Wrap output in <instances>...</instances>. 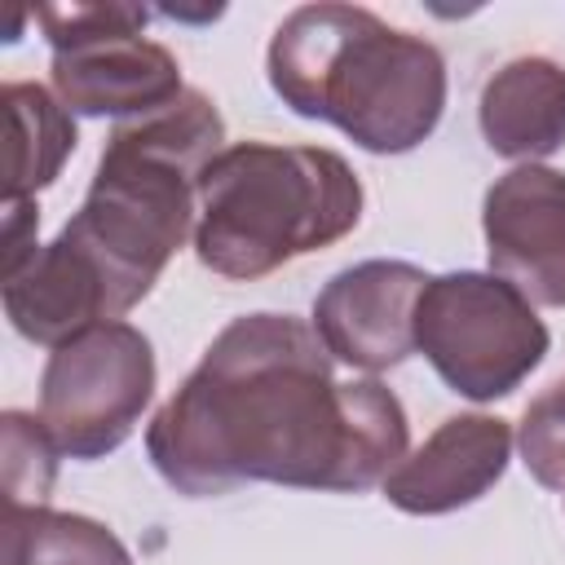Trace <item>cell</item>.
<instances>
[{"mask_svg":"<svg viewBox=\"0 0 565 565\" xmlns=\"http://www.w3.org/2000/svg\"><path fill=\"white\" fill-rule=\"evenodd\" d=\"M318 331L291 313L234 318L154 411V472L212 499L247 481L358 494L406 459L411 424L380 380H335Z\"/></svg>","mask_w":565,"mask_h":565,"instance_id":"6da1fadb","label":"cell"},{"mask_svg":"<svg viewBox=\"0 0 565 565\" xmlns=\"http://www.w3.org/2000/svg\"><path fill=\"white\" fill-rule=\"evenodd\" d=\"M225 119L207 93L185 88L163 110L115 124L93 185L62 234L97 265L115 318L150 296L163 265L194 238L199 177L225 150Z\"/></svg>","mask_w":565,"mask_h":565,"instance_id":"7a4b0ae2","label":"cell"},{"mask_svg":"<svg viewBox=\"0 0 565 565\" xmlns=\"http://www.w3.org/2000/svg\"><path fill=\"white\" fill-rule=\"evenodd\" d=\"M269 88L300 119L335 124L366 154H406L446 110V62L424 35L358 4H300L269 40Z\"/></svg>","mask_w":565,"mask_h":565,"instance_id":"3957f363","label":"cell"},{"mask_svg":"<svg viewBox=\"0 0 565 565\" xmlns=\"http://www.w3.org/2000/svg\"><path fill=\"white\" fill-rule=\"evenodd\" d=\"M362 221V181L327 146L234 141L199 177L194 256L203 269L252 282L322 252Z\"/></svg>","mask_w":565,"mask_h":565,"instance_id":"277c9868","label":"cell"},{"mask_svg":"<svg viewBox=\"0 0 565 565\" xmlns=\"http://www.w3.org/2000/svg\"><path fill=\"white\" fill-rule=\"evenodd\" d=\"M547 344L552 335L534 305L481 269L428 278L415 305V353L468 402H494L521 388L547 358Z\"/></svg>","mask_w":565,"mask_h":565,"instance_id":"5b68a950","label":"cell"},{"mask_svg":"<svg viewBox=\"0 0 565 565\" xmlns=\"http://www.w3.org/2000/svg\"><path fill=\"white\" fill-rule=\"evenodd\" d=\"M53 49V93L71 115L141 119L185 93L177 57L146 40L150 9L141 4H40Z\"/></svg>","mask_w":565,"mask_h":565,"instance_id":"8992f818","label":"cell"},{"mask_svg":"<svg viewBox=\"0 0 565 565\" xmlns=\"http://www.w3.org/2000/svg\"><path fill=\"white\" fill-rule=\"evenodd\" d=\"M154 349L132 322H102L49 353L40 419L62 455L102 459L119 450L154 397Z\"/></svg>","mask_w":565,"mask_h":565,"instance_id":"52a82bcc","label":"cell"},{"mask_svg":"<svg viewBox=\"0 0 565 565\" xmlns=\"http://www.w3.org/2000/svg\"><path fill=\"white\" fill-rule=\"evenodd\" d=\"M490 274L512 282L530 305L565 309V172L516 163L481 203Z\"/></svg>","mask_w":565,"mask_h":565,"instance_id":"ba28073f","label":"cell"},{"mask_svg":"<svg viewBox=\"0 0 565 565\" xmlns=\"http://www.w3.org/2000/svg\"><path fill=\"white\" fill-rule=\"evenodd\" d=\"M428 274L411 260H362L340 269L313 300V331L353 371H388L415 353V305Z\"/></svg>","mask_w":565,"mask_h":565,"instance_id":"9c48e42d","label":"cell"},{"mask_svg":"<svg viewBox=\"0 0 565 565\" xmlns=\"http://www.w3.org/2000/svg\"><path fill=\"white\" fill-rule=\"evenodd\" d=\"M512 459V428L499 415H450L388 477L384 499L411 516H446L477 503Z\"/></svg>","mask_w":565,"mask_h":565,"instance_id":"30bf717a","label":"cell"},{"mask_svg":"<svg viewBox=\"0 0 565 565\" xmlns=\"http://www.w3.org/2000/svg\"><path fill=\"white\" fill-rule=\"evenodd\" d=\"M481 137L494 154L534 163L565 146V66L552 57H512L481 88Z\"/></svg>","mask_w":565,"mask_h":565,"instance_id":"8fae6325","label":"cell"},{"mask_svg":"<svg viewBox=\"0 0 565 565\" xmlns=\"http://www.w3.org/2000/svg\"><path fill=\"white\" fill-rule=\"evenodd\" d=\"M4 115H9V181L4 203L35 199V190L53 185L62 163L75 150V119L44 84L9 79L4 84Z\"/></svg>","mask_w":565,"mask_h":565,"instance_id":"7c38bea8","label":"cell"},{"mask_svg":"<svg viewBox=\"0 0 565 565\" xmlns=\"http://www.w3.org/2000/svg\"><path fill=\"white\" fill-rule=\"evenodd\" d=\"M4 565H132L115 530L79 512L4 508Z\"/></svg>","mask_w":565,"mask_h":565,"instance_id":"4fadbf2b","label":"cell"},{"mask_svg":"<svg viewBox=\"0 0 565 565\" xmlns=\"http://www.w3.org/2000/svg\"><path fill=\"white\" fill-rule=\"evenodd\" d=\"M4 508H40L57 477V441L40 415L4 411Z\"/></svg>","mask_w":565,"mask_h":565,"instance_id":"5bb4252c","label":"cell"},{"mask_svg":"<svg viewBox=\"0 0 565 565\" xmlns=\"http://www.w3.org/2000/svg\"><path fill=\"white\" fill-rule=\"evenodd\" d=\"M516 446H521V463L530 468V477L565 494V380H556L547 393H539L525 406Z\"/></svg>","mask_w":565,"mask_h":565,"instance_id":"9a60e30c","label":"cell"},{"mask_svg":"<svg viewBox=\"0 0 565 565\" xmlns=\"http://www.w3.org/2000/svg\"><path fill=\"white\" fill-rule=\"evenodd\" d=\"M35 230H40V207L35 199H13L4 203V269H18L40 243H35Z\"/></svg>","mask_w":565,"mask_h":565,"instance_id":"2e32d148","label":"cell"}]
</instances>
